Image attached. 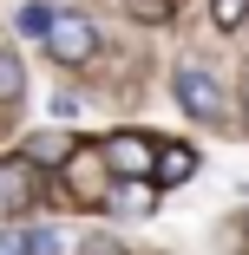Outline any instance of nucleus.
<instances>
[{
    "label": "nucleus",
    "instance_id": "nucleus-1",
    "mask_svg": "<svg viewBox=\"0 0 249 255\" xmlns=\"http://www.w3.org/2000/svg\"><path fill=\"white\" fill-rule=\"evenodd\" d=\"M46 53L66 59V66H85L98 53V26L85 13H53V26H46Z\"/></svg>",
    "mask_w": 249,
    "mask_h": 255
},
{
    "label": "nucleus",
    "instance_id": "nucleus-2",
    "mask_svg": "<svg viewBox=\"0 0 249 255\" xmlns=\"http://www.w3.org/2000/svg\"><path fill=\"white\" fill-rule=\"evenodd\" d=\"M171 92H177V105H184L190 118H223V85H217L204 66H177Z\"/></svg>",
    "mask_w": 249,
    "mask_h": 255
},
{
    "label": "nucleus",
    "instance_id": "nucleus-3",
    "mask_svg": "<svg viewBox=\"0 0 249 255\" xmlns=\"http://www.w3.org/2000/svg\"><path fill=\"white\" fill-rule=\"evenodd\" d=\"M105 170L125 183V177H151V137L138 131H112L105 137Z\"/></svg>",
    "mask_w": 249,
    "mask_h": 255
},
{
    "label": "nucleus",
    "instance_id": "nucleus-4",
    "mask_svg": "<svg viewBox=\"0 0 249 255\" xmlns=\"http://www.w3.org/2000/svg\"><path fill=\"white\" fill-rule=\"evenodd\" d=\"M33 196H39V170L26 157H0V216H20Z\"/></svg>",
    "mask_w": 249,
    "mask_h": 255
},
{
    "label": "nucleus",
    "instance_id": "nucleus-5",
    "mask_svg": "<svg viewBox=\"0 0 249 255\" xmlns=\"http://www.w3.org/2000/svg\"><path fill=\"white\" fill-rule=\"evenodd\" d=\"M151 164H158V183H190L197 150H190V144H158V150H151Z\"/></svg>",
    "mask_w": 249,
    "mask_h": 255
},
{
    "label": "nucleus",
    "instance_id": "nucleus-6",
    "mask_svg": "<svg viewBox=\"0 0 249 255\" xmlns=\"http://www.w3.org/2000/svg\"><path fill=\"white\" fill-rule=\"evenodd\" d=\"M20 92H26V72H20V59H13V53H0V105H13Z\"/></svg>",
    "mask_w": 249,
    "mask_h": 255
},
{
    "label": "nucleus",
    "instance_id": "nucleus-7",
    "mask_svg": "<svg viewBox=\"0 0 249 255\" xmlns=\"http://www.w3.org/2000/svg\"><path fill=\"white\" fill-rule=\"evenodd\" d=\"M210 20H217L223 33H236V26L249 20V0H210Z\"/></svg>",
    "mask_w": 249,
    "mask_h": 255
},
{
    "label": "nucleus",
    "instance_id": "nucleus-8",
    "mask_svg": "<svg viewBox=\"0 0 249 255\" xmlns=\"http://www.w3.org/2000/svg\"><path fill=\"white\" fill-rule=\"evenodd\" d=\"M46 26H53L46 7H20V33H26V39H46Z\"/></svg>",
    "mask_w": 249,
    "mask_h": 255
},
{
    "label": "nucleus",
    "instance_id": "nucleus-9",
    "mask_svg": "<svg viewBox=\"0 0 249 255\" xmlns=\"http://www.w3.org/2000/svg\"><path fill=\"white\" fill-rule=\"evenodd\" d=\"M118 203H125V210H151V190H144V177H125Z\"/></svg>",
    "mask_w": 249,
    "mask_h": 255
},
{
    "label": "nucleus",
    "instance_id": "nucleus-10",
    "mask_svg": "<svg viewBox=\"0 0 249 255\" xmlns=\"http://www.w3.org/2000/svg\"><path fill=\"white\" fill-rule=\"evenodd\" d=\"M79 255H125V242H118V236H85Z\"/></svg>",
    "mask_w": 249,
    "mask_h": 255
},
{
    "label": "nucleus",
    "instance_id": "nucleus-11",
    "mask_svg": "<svg viewBox=\"0 0 249 255\" xmlns=\"http://www.w3.org/2000/svg\"><path fill=\"white\" fill-rule=\"evenodd\" d=\"M0 255H33V249H26V236H20V229H0Z\"/></svg>",
    "mask_w": 249,
    "mask_h": 255
}]
</instances>
